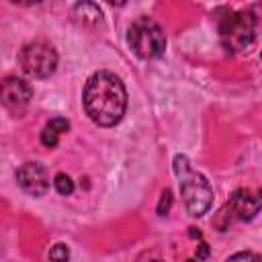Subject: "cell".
<instances>
[{"label":"cell","mask_w":262,"mask_h":262,"mask_svg":"<svg viewBox=\"0 0 262 262\" xmlns=\"http://www.w3.org/2000/svg\"><path fill=\"white\" fill-rule=\"evenodd\" d=\"M18 63L25 74L33 78H49L57 68V53L51 45L33 41L23 45V49L18 51Z\"/></svg>","instance_id":"5"},{"label":"cell","mask_w":262,"mask_h":262,"mask_svg":"<svg viewBox=\"0 0 262 262\" xmlns=\"http://www.w3.org/2000/svg\"><path fill=\"white\" fill-rule=\"evenodd\" d=\"M172 168L178 178V186H180V194H182L186 211L192 217H203L211 209V203H213V188L209 180L201 172H196L190 166L188 158L182 154L174 156Z\"/></svg>","instance_id":"2"},{"label":"cell","mask_w":262,"mask_h":262,"mask_svg":"<svg viewBox=\"0 0 262 262\" xmlns=\"http://www.w3.org/2000/svg\"><path fill=\"white\" fill-rule=\"evenodd\" d=\"M31 98H33V88L27 80L16 78V76H8L0 82V102L8 111L20 113L23 108H27Z\"/></svg>","instance_id":"7"},{"label":"cell","mask_w":262,"mask_h":262,"mask_svg":"<svg viewBox=\"0 0 262 262\" xmlns=\"http://www.w3.org/2000/svg\"><path fill=\"white\" fill-rule=\"evenodd\" d=\"M70 129V121L68 119H63V117H55V119H51L45 127H43V131H41V143L45 145V147H55L57 145V141H59V137L66 133Z\"/></svg>","instance_id":"9"},{"label":"cell","mask_w":262,"mask_h":262,"mask_svg":"<svg viewBox=\"0 0 262 262\" xmlns=\"http://www.w3.org/2000/svg\"><path fill=\"white\" fill-rule=\"evenodd\" d=\"M74 16H78L84 25H98L102 23V12L96 4L92 2H82L74 6Z\"/></svg>","instance_id":"10"},{"label":"cell","mask_w":262,"mask_h":262,"mask_svg":"<svg viewBox=\"0 0 262 262\" xmlns=\"http://www.w3.org/2000/svg\"><path fill=\"white\" fill-rule=\"evenodd\" d=\"M258 211H260V199H258V194H254L252 190L239 188V190H235L229 196L227 205L219 211V217L225 219V223L221 225V229H225L227 223H231V221H252Z\"/></svg>","instance_id":"6"},{"label":"cell","mask_w":262,"mask_h":262,"mask_svg":"<svg viewBox=\"0 0 262 262\" xmlns=\"http://www.w3.org/2000/svg\"><path fill=\"white\" fill-rule=\"evenodd\" d=\"M256 35V16L252 10H229L219 20V41L231 55L246 51Z\"/></svg>","instance_id":"3"},{"label":"cell","mask_w":262,"mask_h":262,"mask_svg":"<svg viewBox=\"0 0 262 262\" xmlns=\"http://www.w3.org/2000/svg\"><path fill=\"white\" fill-rule=\"evenodd\" d=\"M82 102L92 123L100 127H113L123 119L127 111L125 84L117 74L100 70L88 78L84 86Z\"/></svg>","instance_id":"1"},{"label":"cell","mask_w":262,"mask_h":262,"mask_svg":"<svg viewBox=\"0 0 262 262\" xmlns=\"http://www.w3.org/2000/svg\"><path fill=\"white\" fill-rule=\"evenodd\" d=\"M145 262H162V260H145Z\"/></svg>","instance_id":"15"},{"label":"cell","mask_w":262,"mask_h":262,"mask_svg":"<svg viewBox=\"0 0 262 262\" xmlns=\"http://www.w3.org/2000/svg\"><path fill=\"white\" fill-rule=\"evenodd\" d=\"M127 41L133 53L141 59H156L162 57L166 51V35L162 27L149 16H139L131 23L127 31Z\"/></svg>","instance_id":"4"},{"label":"cell","mask_w":262,"mask_h":262,"mask_svg":"<svg viewBox=\"0 0 262 262\" xmlns=\"http://www.w3.org/2000/svg\"><path fill=\"white\" fill-rule=\"evenodd\" d=\"M225 262H260V256L256 252H237L229 256Z\"/></svg>","instance_id":"13"},{"label":"cell","mask_w":262,"mask_h":262,"mask_svg":"<svg viewBox=\"0 0 262 262\" xmlns=\"http://www.w3.org/2000/svg\"><path fill=\"white\" fill-rule=\"evenodd\" d=\"M53 186H55V190H57L59 194H63V196H68V194L74 192V180H72L68 174H63V172H59V174L53 178Z\"/></svg>","instance_id":"11"},{"label":"cell","mask_w":262,"mask_h":262,"mask_svg":"<svg viewBox=\"0 0 262 262\" xmlns=\"http://www.w3.org/2000/svg\"><path fill=\"white\" fill-rule=\"evenodd\" d=\"M170 207H172V192H170V188H166V190L162 192V196H160V203H158V213H160V215H168Z\"/></svg>","instance_id":"14"},{"label":"cell","mask_w":262,"mask_h":262,"mask_svg":"<svg viewBox=\"0 0 262 262\" xmlns=\"http://www.w3.org/2000/svg\"><path fill=\"white\" fill-rule=\"evenodd\" d=\"M16 184L27 192V194H33V196H43L47 190H49V172L43 164L39 162H25L16 174Z\"/></svg>","instance_id":"8"},{"label":"cell","mask_w":262,"mask_h":262,"mask_svg":"<svg viewBox=\"0 0 262 262\" xmlns=\"http://www.w3.org/2000/svg\"><path fill=\"white\" fill-rule=\"evenodd\" d=\"M49 260L51 262H68L70 260V248L66 246V244H55V246H51V250H49Z\"/></svg>","instance_id":"12"},{"label":"cell","mask_w":262,"mask_h":262,"mask_svg":"<svg viewBox=\"0 0 262 262\" xmlns=\"http://www.w3.org/2000/svg\"><path fill=\"white\" fill-rule=\"evenodd\" d=\"M186 262H194V260H186Z\"/></svg>","instance_id":"16"}]
</instances>
